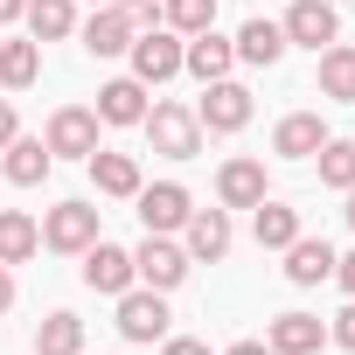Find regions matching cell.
I'll list each match as a JSON object with an SVG mask.
<instances>
[{"mask_svg": "<svg viewBox=\"0 0 355 355\" xmlns=\"http://www.w3.org/2000/svg\"><path fill=\"white\" fill-rule=\"evenodd\" d=\"M146 139H153V153H167V160H196L202 153V119H196V105H146Z\"/></svg>", "mask_w": 355, "mask_h": 355, "instance_id": "6da1fadb", "label": "cell"}, {"mask_svg": "<svg viewBox=\"0 0 355 355\" xmlns=\"http://www.w3.org/2000/svg\"><path fill=\"white\" fill-rule=\"evenodd\" d=\"M132 77L153 91V84H167V77H182V35H174V28H139L132 35Z\"/></svg>", "mask_w": 355, "mask_h": 355, "instance_id": "7a4b0ae2", "label": "cell"}, {"mask_svg": "<svg viewBox=\"0 0 355 355\" xmlns=\"http://www.w3.org/2000/svg\"><path fill=\"white\" fill-rule=\"evenodd\" d=\"M196 119H202V132H244L251 125V91L237 77H216V84H202Z\"/></svg>", "mask_w": 355, "mask_h": 355, "instance_id": "3957f363", "label": "cell"}, {"mask_svg": "<svg viewBox=\"0 0 355 355\" xmlns=\"http://www.w3.org/2000/svg\"><path fill=\"white\" fill-rule=\"evenodd\" d=\"M42 146L63 153V160H91V153H98V112H91V105H56Z\"/></svg>", "mask_w": 355, "mask_h": 355, "instance_id": "277c9868", "label": "cell"}, {"mask_svg": "<svg viewBox=\"0 0 355 355\" xmlns=\"http://www.w3.org/2000/svg\"><path fill=\"white\" fill-rule=\"evenodd\" d=\"M189 265H196V258L174 244V237H146V244L132 251V279H139V286H153V293H174V286L189 279Z\"/></svg>", "mask_w": 355, "mask_h": 355, "instance_id": "5b68a950", "label": "cell"}, {"mask_svg": "<svg viewBox=\"0 0 355 355\" xmlns=\"http://www.w3.org/2000/svg\"><path fill=\"white\" fill-rule=\"evenodd\" d=\"M286 49L300 42V49H327V42H341V15H334V0H293V8H286Z\"/></svg>", "mask_w": 355, "mask_h": 355, "instance_id": "8992f818", "label": "cell"}, {"mask_svg": "<svg viewBox=\"0 0 355 355\" xmlns=\"http://www.w3.org/2000/svg\"><path fill=\"white\" fill-rule=\"evenodd\" d=\"M42 244L84 258V251L98 244V209H91V202H56V209L42 216Z\"/></svg>", "mask_w": 355, "mask_h": 355, "instance_id": "52a82bcc", "label": "cell"}, {"mask_svg": "<svg viewBox=\"0 0 355 355\" xmlns=\"http://www.w3.org/2000/svg\"><path fill=\"white\" fill-rule=\"evenodd\" d=\"M119 334L125 341H167V300L153 293V286H125L119 293Z\"/></svg>", "mask_w": 355, "mask_h": 355, "instance_id": "ba28073f", "label": "cell"}, {"mask_svg": "<svg viewBox=\"0 0 355 355\" xmlns=\"http://www.w3.org/2000/svg\"><path fill=\"white\" fill-rule=\"evenodd\" d=\"M132 202H139V223H146V237H167V230H182V223H189V209H196L182 182H153V189L139 182V196H132Z\"/></svg>", "mask_w": 355, "mask_h": 355, "instance_id": "9c48e42d", "label": "cell"}, {"mask_svg": "<svg viewBox=\"0 0 355 355\" xmlns=\"http://www.w3.org/2000/svg\"><path fill=\"white\" fill-rule=\"evenodd\" d=\"M84 286H91V293H112V300H119L125 286H139V279H132V251H119V244L98 237V244L84 251Z\"/></svg>", "mask_w": 355, "mask_h": 355, "instance_id": "30bf717a", "label": "cell"}, {"mask_svg": "<svg viewBox=\"0 0 355 355\" xmlns=\"http://www.w3.org/2000/svg\"><path fill=\"white\" fill-rule=\"evenodd\" d=\"M230 63H237V49H230L216 28H202V35H189V42H182V70H189L196 84H216V77H230Z\"/></svg>", "mask_w": 355, "mask_h": 355, "instance_id": "8fae6325", "label": "cell"}, {"mask_svg": "<svg viewBox=\"0 0 355 355\" xmlns=\"http://www.w3.org/2000/svg\"><path fill=\"white\" fill-rule=\"evenodd\" d=\"M265 348H272V355H320V348H327V327H320L313 313H279V320L265 327Z\"/></svg>", "mask_w": 355, "mask_h": 355, "instance_id": "7c38bea8", "label": "cell"}, {"mask_svg": "<svg viewBox=\"0 0 355 355\" xmlns=\"http://www.w3.org/2000/svg\"><path fill=\"white\" fill-rule=\"evenodd\" d=\"M132 35H139V28L125 21L119 0H112V8H91V21H84V49H91V56H125Z\"/></svg>", "mask_w": 355, "mask_h": 355, "instance_id": "4fadbf2b", "label": "cell"}, {"mask_svg": "<svg viewBox=\"0 0 355 355\" xmlns=\"http://www.w3.org/2000/svg\"><path fill=\"white\" fill-rule=\"evenodd\" d=\"M91 112H98V125H139V119H146V84H139V77H112Z\"/></svg>", "mask_w": 355, "mask_h": 355, "instance_id": "5bb4252c", "label": "cell"}, {"mask_svg": "<svg viewBox=\"0 0 355 355\" xmlns=\"http://www.w3.org/2000/svg\"><path fill=\"white\" fill-rule=\"evenodd\" d=\"M182 230H189V244H182L189 258H202V265L230 258V216H223V209H189V223H182Z\"/></svg>", "mask_w": 355, "mask_h": 355, "instance_id": "9a60e30c", "label": "cell"}, {"mask_svg": "<svg viewBox=\"0 0 355 355\" xmlns=\"http://www.w3.org/2000/svg\"><path fill=\"white\" fill-rule=\"evenodd\" d=\"M286 279L293 286H327L334 279V244L327 237H293L286 244Z\"/></svg>", "mask_w": 355, "mask_h": 355, "instance_id": "2e32d148", "label": "cell"}, {"mask_svg": "<svg viewBox=\"0 0 355 355\" xmlns=\"http://www.w3.org/2000/svg\"><path fill=\"white\" fill-rule=\"evenodd\" d=\"M216 196H223V209H258L265 202V160H223Z\"/></svg>", "mask_w": 355, "mask_h": 355, "instance_id": "e0dca14e", "label": "cell"}, {"mask_svg": "<svg viewBox=\"0 0 355 355\" xmlns=\"http://www.w3.org/2000/svg\"><path fill=\"white\" fill-rule=\"evenodd\" d=\"M230 49H237V63H251V70H272V63L286 56V28L258 15V21H244V28H237V42H230Z\"/></svg>", "mask_w": 355, "mask_h": 355, "instance_id": "ac0fdd59", "label": "cell"}, {"mask_svg": "<svg viewBox=\"0 0 355 355\" xmlns=\"http://www.w3.org/2000/svg\"><path fill=\"white\" fill-rule=\"evenodd\" d=\"M320 146H327L320 112H293V119H279V132H272V153H286V160H313Z\"/></svg>", "mask_w": 355, "mask_h": 355, "instance_id": "d6986e66", "label": "cell"}, {"mask_svg": "<svg viewBox=\"0 0 355 355\" xmlns=\"http://www.w3.org/2000/svg\"><path fill=\"white\" fill-rule=\"evenodd\" d=\"M42 251V223L28 209H0V265H28Z\"/></svg>", "mask_w": 355, "mask_h": 355, "instance_id": "ffe728a7", "label": "cell"}, {"mask_svg": "<svg viewBox=\"0 0 355 355\" xmlns=\"http://www.w3.org/2000/svg\"><path fill=\"white\" fill-rule=\"evenodd\" d=\"M320 98L355 105V42H327L320 49Z\"/></svg>", "mask_w": 355, "mask_h": 355, "instance_id": "44dd1931", "label": "cell"}, {"mask_svg": "<svg viewBox=\"0 0 355 355\" xmlns=\"http://www.w3.org/2000/svg\"><path fill=\"white\" fill-rule=\"evenodd\" d=\"M91 182H98V196H139V160L98 146V153H91Z\"/></svg>", "mask_w": 355, "mask_h": 355, "instance_id": "7402d4cb", "label": "cell"}, {"mask_svg": "<svg viewBox=\"0 0 355 355\" xmlns=\"http://www.w3.org/2000/svg\"><path fill=\"white\" fill-rule=\"evenodd\" d=\"M0 153H8V182H15V189H35L42 174L56 167V153H49L42 139H21V132H15L8 146H0Z\"/></svg>", "mask_w": 355, "mask_h": 355, "instance_id": "603a6c76", "label": "cell"}, {"mask_svg": "<svg viewBox=\"0 0 355 355\" xmlns=\"http://www.w3.org/2000/svg\"><path fill=\"white\" fill-rule=\"evenodd\" d=\"M21 21H28V35H35V42H63V35L77 28V0H28Z\"/></svg>", "mask_w": 355, "mask_h": 355, "instance_id": "cb8c5ba5", "label": "cell"}, {"mask_svg": "<svg viewBox=\"0 0 355 355\" xmlns=\"http://www.w3.org/2000/svg\"><path fill=\"white\" fill-rule=\"evenodd\" d=\"M35 70H42V42L35 35L28 42H0V84H8V91H28Z\"/></svg>", "mask_w": 355, "mask_h": 355, "instance_id": "d4e9b609", "label": "cell"}, {"mask_svg": "<svg viewBox=\"0 0 355 355\" xmlns=\"http://www.w3.org/2000/svg\"><path fill=\"white\" fill-rule=\"evenodd\" d=\"M251 230H258V244H265V251H286V244L300 237V209H286V202H272V196H265Z\"/></svg>", "mask_w": 355, "mask_h": 355, "instance_id": "484cf974", "label": "cell"}, {"mask_svg": "<svg viewBox=\"0 0 355 355\" xmlns=\"http://www.w3.org/2000/svg\"><path fill=\"white\" fill-rule=\"evenodd\" d=\"M35 355H84V320L77 313H49L35 327Z\"/></svg>", "mask_w": 355, "mask_h": 355, "instance_id": "4316f807", "label": "cell"}, {"mask_svg": "<svg viewBox=\"0 0 355 355\" xmlns=\"http://www.w3.org/2000/svg\"><path fill=\"white\" fill-rule=\"evenodd\" d=\"M160 28H174V35L216 28V0H160Z\"/></svg>", "mask_w": 355, "mask_h": 355, "instance_id": "83f0119b", "label": "cell"}, {"mask_svg": "<svg viewBox=\"0 0 355 355\" xmlns=\"http://www.w3.org/2000/svg\"><path fill=\"white\" fill-rule=\"evenodd\" d=\"M313 160H320V182H327V189H341V196L355 189V139H327Z\"/></svg>", "mask_w": 355, "mask_h": 355, "instance_id": "f1b7e54d", "label": "cell"}, {"mask_svg": "<svg viewBox=\"0 0 355 355\" xmlns=\"http://www.w3.org/2000/svg\"><path fill=\"white\" fill-rule=\"evenodd\" d=\"M327 334H334V341H341V348H355V300H348V306H341V313H334V327H327Z\"/></svg>", "mask_w": 355, "mask_h": 355, "instance_id": "f546056e", "label": "cell"}, {"mask_svg": "<svg viewBox=\"0 0 355 355\" xmlns=\"http://www.w3.org/2000/svg\"><path fill=\"white\" fill-rule=\"evenodd\" d=\"M160 355H209V341H196V334H167Z\"/></svg>", "mask_w": 355, "mask_h": 355, "instance_id": "4dcf8cb0", "label": "cell"}, {"mask_svg": "<svg viewBox=\"0 0 355 355\" xmlns=\"http://www.w3.org/2000/svg\"><path fill=\"white\" fill-rule=\"evenodd\" d=\"M334 279H341V293L355 300V251H348V258H334Z\"/></svg>", "mask_w": 355, "mask_h": 355, "instance_id": "1f68e13d", "label": "cell"}, {"mask_svg": "<svg viewBox=\"0 0 355 355\" xmlns=\"http://www.w3.org/2000/svg\"><path fill=\"white\" fill-rule=\"evenodd\" d=\"M15 132H21V125H15V105H8V98H0V146H8Z\"/></svg>", "mask_w": 355, "mask_h": 355, "instance_id": "d6a6232c", "label": "cell"}, {"mask_svg": "<svg viewBox=\"0 0 355 355\" xmlns=\"http://www.w3.org/2000/svg\"><path fill=\"white\" fill-rule=\"evenodd\" d=\"M8 306H15V272L0 265V313H8Z\"/></svg>", "mask_w": 355, "mask_h": 355, "instance_id": "836d02e7", "label": "cell"}, {"mask_svg": "<svg viewBox=\"0 0 355 355\" xmlns=\"http://www.w3.org/2000/svg\"><path fill=\"white\" fill-rule=\"evenodd\" d=\"M223 355H272V348H265V341H230Z\"/></svg>", "mask_w": 355, "mask_h": 355, "instance_id": "e575fe53", "label": "cell"}, {"mask_svg": "<svg viewBox=\"0 0 355 355\" xmlns=\"http://www.w3.org/2000/svg\"><path fill=\"white\" fill-rule=\"evenodd\" d=\"M21 8H28V0H0V21H21Z\"/></svg>", "mask_w": 355, "mask_h": 355, "instance_id": "d590c367", "label": "cell"}, {"mask_svg": "<svg viewBox=\"0 0 355 355\" xmlns=\"http://www.w3.org/2000/svg\"><path fill=\"white\" fill-rule=\"evenodd\" d=\"M348 223H355V189H348Z\"/></svg>", "mask_w": 355, "mask_h": 355, "instance_id": "8d00e7d4", "label": "cell"}, {"mask_svg": "<svg viewBox=\"0 0 355 355\" xmlns=\"http://www.w3.org/2000/svg\"><path fill=\"white\" fill-rule=\"evenodd\" d=\"M91 8H112V0H91Z\"/></svg>", "mask_w": 355, "mask_h": 355, "instance_id": "74e56055", "label": "cell"}, {"mask_svg": "<svg viewBox=\"0 0 355 355\" xmlns=\"http://www.w3.org/2000/svg\"><path fill=\"white\" fill-rule=\"evenodd\" d=\"M334 8H341V0H334Z\"/></svg>", "mask_w": 355, "mask_h": 355, "instance_id": "f35d334b", "label": "cell"}]
</instances>
